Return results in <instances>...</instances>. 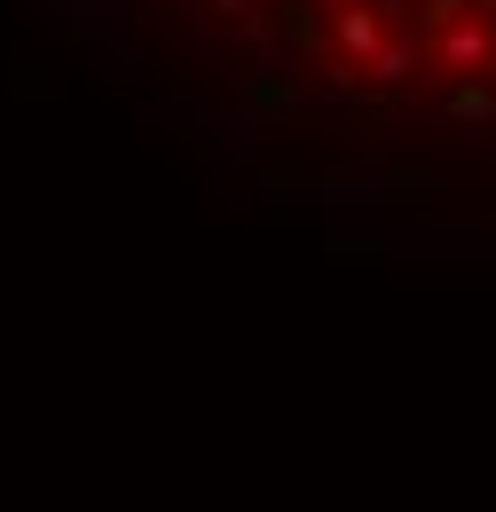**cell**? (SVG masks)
Returning <instances> with one entry per match:
<instances>
[{"label":"cell","instance_id":"6da1fadb","mask_svg":"<svg viewBox=\"0 0 496 512\" xmlns=\"http://www.w3.org/2000/svg\"><path fill=\"white\" fill-rule=\"evenodd\" d=\"M276 142L355 197L496 182V0H197Z\"/></svg>","mask_w":496,"mask_h":512}]
</instances>
